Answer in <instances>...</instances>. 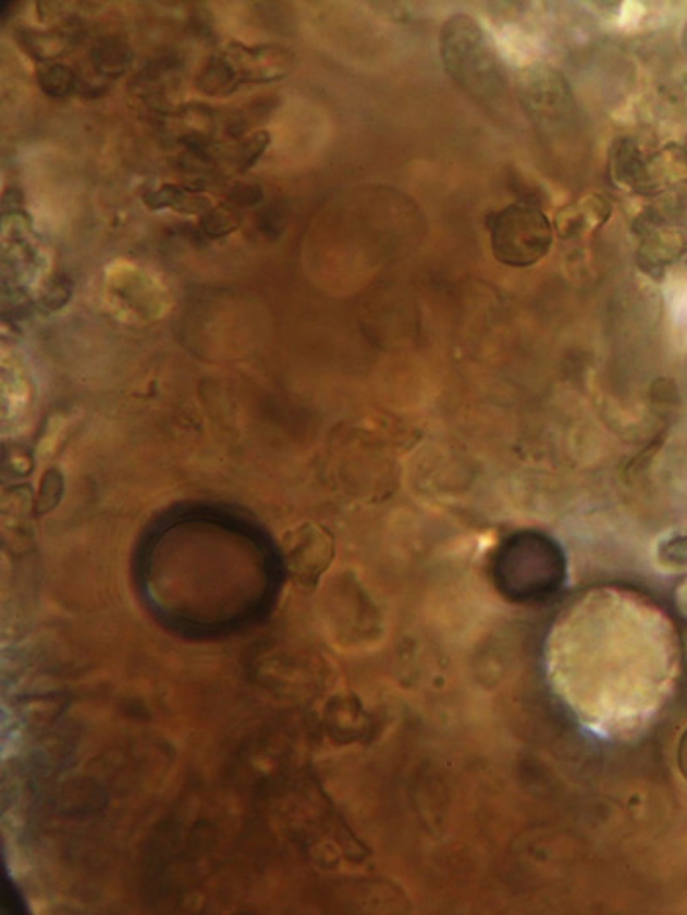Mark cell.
<instances>
[{
    "mask_svg": "<svg viewBox=\"0 0 687 915\" xmlns=\"http://www.w3.org/2000/svg\"><path fill=\"white\" fill-rule=\"evenodd\" d=\"M443 65L457 85L481 102H492L505 88L504 70L492 38L471 17L456 16L440 35Z\"/></svg>",
    "mask_w": 687,
    "mask_h": 915,
    "instance_id": "1",
    "label": "cell"
},
{
    "mask_svg": "<svg viewBox=\"0 0 687 915\" xmlns=\"http://www.w3.org/2000/svg\"><path fill=\"white\" fill-rule=\"evenodd\" d=\"M552 245V225L540 210L511 205L492 222L495 258L508 267H529L545 257Z\"/></svg>",
    "mask_w": 687,
    "mask_h": 915,
    "instance_id": "2",
    "label": "cell"
},
{
    "mask_svg": "<svg viewBox=\"0 0 687 915\" xmlns=\"http://www.w3.org/2000/svg\"><path fill=\"white\" fill-rule=\"evenodd\" d=\"M284 558L297 586L314 588L334 557V543L318 525H299L282 540Z\"/></svg>",
    "mask_w": 687,
    "mask_h": 915,
    "instance_id": "3",
    "label": "cell"
},
{
    "mask_svg": "<svg viewBox=\"0 0 687 915\" xmlns=\"http://www.w3.org/2000/svg\"><path fill=\"white\" fill-rule=\"evenodd\" d=\"M520 91L525 94L529 115L538 119L541 129H553L573 119V98L559 74L545 71L525 74V85L520 86Z\"/></svg>",
    "mask_w": 687,
    "mask_h": 915,
    "instance_id": "4",
    "label": "cell"
},
{
    "mask_svg": "<svg viewBox=\"0 0 687 915\" xmlns=\"http://www.w3.org/2000/svg\"><path fill=\"white\" fill-rule=\"evenodd\" d=\"M130 52L119 44H107L95 49V64L103 74H119L130 64Z\"/></svg>",
    "mask_w": 687,
    "mask_h": 915,
    "instance_id": "5",
    "label": "cell"
},
{
    "mask_svg": "<svg viewBox=\"0 0 687 915\" xmlns=\"http://www.w3.org/2000/svg\"><path fill=\"white\" fill-rule=\"evenodd\" d=\"M40 85L47 94L53 97L70 94L74 88V76L64 65H50L40 76Z\"/></svg>",
    "mask_w": 687,
    "mask_h": 915,
    "instance_id": "6",
    "label": "cell"
},
{
    "mask_svg": "<svg viewBox=\"0 0 687 915\" xmlns=\"http://www.w3.org/2000/svg\"><path fill=\"white\" fill-rule=\"evenodd\" d=\"M265 145H267V135L253 136L249 141H246L240 156V159L243 160V169L252 165L253 160L257 159L263 151Z\"/></svg>",
    "mask_w": 687,
    "mask_h": 915,
    "instance_id": "7",
    "label": "cell"
}]
</instances>
